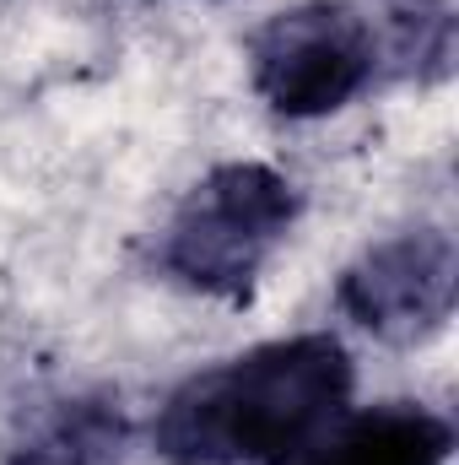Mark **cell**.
I'll return each mask as SVG.
<instances>
[{
	"label": "cell",
	"mask_w": 459,
	"mask_h": 465,
	"mask_svg": "<svg viewBox=\"0 0 459 465\" xmlns=\"http://www.w3.org/2000/svg\"><path fill=\"white\" fill-rule=\"evenodd\" d=\"M351 357L336 336H292L184 379L157 417L168 465H281L341 417Z\"/></svg>",
	"instance_id": "cell-1"
},
{
	"label": "cell",
	"mask_w": 459,
	"mask_h": 465,
	"mask_svg": "<svg viewBox=\"0 0 459 465\" xmlns=\"http://www.w3.org/2000/svg\"><path fill=\"white\" fill-rule=\"evenodd\" d=\"M292 223H298V190L287 173L265 163H222L173 212L162 238V265L190 292L243 303Z\"/></svg>",
	"instance_id": "cell-2"
},
{
	"label": "cell",
	"mask_w": 459,
	"mask_h": 465,
	"mask_svg": "<svg viewBox=\"0 0 459 465\" xmlns=\"http://www.w3.org/2000/svg\"><path fill=\"white\" fill-rule=\"evenodd\" d=\"M378 65L373 27L341 0L276 11L249 38V76L265 109L281 119H325L346 109Z\"/></svg>",
	"instance_id": "cell-3"
},
{
	"label": "cell",
	"mask_w": 459,
	"mask_h": 465,
	"mask_svg": "<svg viewBox=\"0 0 459 465\" xmlns=\"http://www.w3.org/2000/svg\"><path fill=\"white\" fill-rule=\"evenodd\" d=\"M459 292V260L449 232L422 228L367 249L341 276V309L378 341L411 347L449 325Z\"/></svg>",
	"instance_id": "cell-4"
},
{
	"label": "cell",
	"mask_w": 459,
	"mask_h": 465,
	"mask_svg": "<svg viewBox=\"0 0 459 465\" xmlns=\"http://www.w3.org/2000/svg\"><path fill=\"white\" fill-rule=\"evenodd\" d=\"M454 433L422 406H378L362 417L330 422L281 465H449Z\"/></svg>",
	"instance_id": "cell-5"
},
{
	"label": "cell",
	"mask_w": 459,
	"mask_h": 465,
	"mask_svg": "<svg viewBox=\"0 0 459 465\" xmlns=\"http://www.w3.org/2000/svg\"><path fill=\"white\" fill-rule=\"evenodd\" d=\"M11 465H87L76 450H65V444H44V450H27L22 460H11Z\"/></svg>",
	"instance_id": "cell-6"
}]
</instances>
